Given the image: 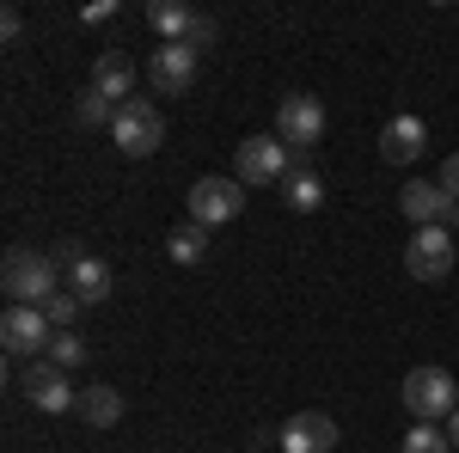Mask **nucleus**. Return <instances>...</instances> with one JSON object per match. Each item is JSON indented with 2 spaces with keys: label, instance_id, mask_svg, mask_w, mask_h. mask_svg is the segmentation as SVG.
Here are the masks:
<instances>
[{
  "label": "nucleus",
  "instance_id": "nucleus-1",
  "mask_svg": "<svg viewBox=\"0 0 459 453\" xmlns=\"http://www.w3.org/2000/svg\"><path fill=\"white\" fill-rule=\"evenodd\" d=\"M6 294H13V307H43L49 294H62V264L49 257V251H31V245H19V251H6Z\"/></svg>",
  "mask_w": 459,
  "mask_h": 453
},
{
  "label": "nucleus",
  "instance_id": "nucleus-2",
  "mask_svg": "<svg viewBox=\"0 0 459 453\" xmlns=\"http://www.w3.org/2000/svg\"><path fill=\"white\" fill-rule=\"evenodd\" d=\"M398 398H404V411L417 423H447L459 411V386L447 368H411L404 386H398Z\"/></svg>",
  "mask_w": 459,
  "mask_h": 453
},
{
  "label": "nucleus",
  "instance_id": "nucleus-3",
  "mask_svg": "<svg viewBox=\"0 0 459 453\" xmlns=\"http://www.w3.org/2000/svg\"><path fill=\"white\" fill-rule=\"evenodd\" d=\"M233 172L239 184H282L294 172V153L282 147V135H246L233 147Z\"/></svg>",
  "mask_w": 459,
  "mask_h": 453
},
{
  "label": "nucleus",
  "instance_id": "nucleus-4",
  "mask_svg": "<svg viewBox=\"0 0 459 453\" xmlns=\"http://www.w3.org/2000/svg\"><path fill=\"white\" fill-rule=\"evenodd\" d=\"M276 135H282L288 153H313L318 141H325V105H318L313 92H288L282 105H276Z\"/></svg>",
  "mask_w": 459,
  "mask_h": 453
},
{
  "label": "nucleus",
  "instance_id": "nucleus-5",
  "mask_svg": "<svg viewBox=\"0 0 459 453\" xmlns=\"http://www.w3.org/2000/svg\"><path fill=\"white\" fill-rule=\"evenodd\" d=\"M184 209H190V221H203V227L239 221V209H246V184H239V178H196L190 196H184Z\"/></svg>",
  "mask_w": 459,
  "mask_h": 453
},
{
  "label": "nucleus",
  "instance_id": "nucleus-6",
  "mask_svg": "<svg viewBox=\"0 0 459 453\" xmlns=\"http://www.w3.org/2000/svg\"><path fill=\"white\" fill-rule=\"evenodd\" d=\"M110 135H117V147H123L129 160H147V153H160V141H166V117L147 105V99H135V105L117 110Z\"/></svg>",
  "mask_w": 459,
  "mask_h": 453
},
{
  "label": "nucleus",
  "instance_id": "nucleus-7",
  "mask_svg": "<svg viewBox=\"0 0 459 453\" xmlns=\"http://www.w3.org/2000/svg\"><path fill=\"white\" fill-rule=\"evenodd\" d=\"M19 392L31 398L37 411H49V417H62V411H80V392L68 386V374H62L49 355H37L31 368L19 374Z\"/></svg>",
  "mask_w": 459,
  "mask_h": 453
},
{
  "label": "nucleus",
  "instance_id": "nucleus-8",
  "mask_svg": "<svg viewBox=\"0 0 459 453\" xmlns=\"http://www.w3.org/2000/svg\"><path fill=\"white\" fill-rule=\"evenodd\" d=\"M454 227H417L411 233V245H404V270L417 282H441L447 270H454Z\"/></svg>",
  "mask_w": 459,
  "mask_h": 453
},
{
  "label": "nucleus",
  "instance_id": "nucleus-9",
  "mask_svg": "<svg viewBox=\"0 0 459 453\" xmlns=\"http://www.w3.org/2000/svg\"><path fill=\"white\" fill-rule=\"evenodd\" d=\"M147 80H153V92L184 99V92L196 86V49H190V43H160V49L147 56Z\"/></svg>",
  "mask_w": 459,
  "mask_h": 453
},
{
  "label": "nucleus",
  "instance_id": "nucleus-10",
  "mask_svg": "<svg viewBox=\"0 0 459 453\" xmlns=\"http://www.w3.org/2000/svg\"><path fill=\"white\" fill-rule=\"evenodd\" d=\"M0 337H6V355H43L49 337H56V325L43 318V307H6Z\"/></svg>",
  "mask_w": 459,
  "mask_h": 453
},
{
  "label": "nucleus",
  "instance_id": "nucleus-11",
  "mask_svg": "<svg viewBox=\"0 0 459 453\" xmlns=\"http://www.w3.org/2000/svg\"><path fill=\"white\" fill-rule=\"evenodd\" d=\"M276 448L282 453H331L337 448V423L325 417V411H294L282 423V435H276Z\"/></svg>",
  "mask_w": 459,
  "mask_h": 453
},
{
  "label": "nucleus",
  "instance_id": "nucleus-12",
  "mask_svg": "<svg viewBox=\"0 0 459 453\" xmlns=\"http://www.w3.org/2000/svg\"><path fill=\"white\" fill-rule=\"evenodd\" d=\"M398 209L411 214L417 227H447L459 203L441 190V184H435V178H417V184H404V190H398Z\"/></svg>",
  "mask_w": 459,
  "mask_h": 453
},
{
  "label": "nucleus",
  "instance_id": "nucleus-13",
  "mask_svg": "<svg viewBox=\"0 0 459 453\" xmlns=\"http://www.w3.org/2000/svg\"><path fill=\"white\" fill-rule=\"evenodd\" d=\"M92 92L99 99H110V105H135V62L123 56V49H105L99 62H92Z\"/></svg>",
  "mask_w": 459,
  "mask_h": 453
},
{
  "label": "nucleus",
  "instance_id": "nucleus-14",
  "mask_svg": "<svg viewBox=\"0 0 459 453\" xmlns=\"http://www.w3.org/2000/svg\"><path fill=\"white\" fill-rule=\"evenodd\" d=\"M423 147H429V123H423V117H411V110L392 117L386 129H380V160H386V166H411Z\"/></svg>",
  "mask_w": 459,
  "mask_h": 453
},
{
  "label": "nucleus",
  "instance_id": "nucleus-15",
  "mask_svg": "<svg viewBox=\"0 0 459 453\" xmlns=\"http://www.w3.org/2000/svg\"><path fill=\"white\" fill-rule=\"evenodd\" d=\"M282 203H288L294 214H313L318 203H325V178H318L313 153H294V172L282 178Z\"/></svg>",
  "mask_w": 459,
  "mask_h": 453
},
{
  "label": "nucleus",
  "instance_id": "nucleus-16",
  "mask_svg": "<svg viewBox=\"0 0 459 453\" xmlns=\"http://www.w3.org/2000/svg\"><path fill=\"white\" fill-rule=\"evenodd\" d=\"M196 6L190 0H147V25L166 37V43H190V31H196Z\"/></svg>",
  "mask_w": 459,
  "mask_h": 453
},
{
  "label": "nucleus",
  "instance_id": "nucleus-17",
  "mask_svg": "<svg viewBox=\"0 0 459 453\" xmlns=\"http://www.w3.org/2000/svg\"><path fill=\"white\" fill-rule=\"evenodd\" d=\"M110 282H117V276H110V264L86 251V257L68 270V294H80V307H99V301L110 294Z\"/></svg>",
  "mask_w": 459,
  "mask_h": 453
},
{
  "label": "nucleus",
  "instance_id": "nucleus-18",
  "mask_svg": "<svg viewBox=\"0 0 459 453\" xmlns=\"http://www.w3.org/2000/svg\"><path fill=\"white\" fill-rule=\"evenodd\" d=\"M80 417L92 423V429H117V423H123V392L105 386V380H92L80 392Z\"/></svg>",
  "mask_w": 459,
  "mask_h": 453
},
{
  "label": "nucleus",
  "instance_id": "nucleus-19",
  "mask_svg": "<svg viewBox=\"0 0 459 453\" xmlns=\"http://www.w3.org/2000/svg\"><path fill=\"white\" fill-rule=\"evenodd\" d=\"M166 257H172V264H203V257H209V227H203V221H178L172 240H166Z\"/></svg>",
  "mask_w": 459,
  "mask_h": 453
},
{
  "label": "nucleus",
  "instance_id": "nucleus-20",
  "mask_svg": "<svg viewBox=\"0 0 459 453\" xmlns=\"http://www.w3.org/2000/svg\"><path fill=\"white\" fill-rule=\"evenodd\" d=\"M43 355H49V362H56L62 374H74V368H86V337H80V331H56Z\"/></svg>",
  "mask_w": 459,
  "mask_h": 453
},
{
  "label": "nucleus",
  "instance_id": "nucleus-21",
  "mask_svg": "<svg viewBox=\"0 0 459 453\" xmlns=\"http://www.w3.org/2000/svg\"><path fill=\"white\" fill-rule=\"evenodd\" d=\"M74 123H80V129H110V123H117V105L99 99V92L86 86V92H80V105H74Z\"/></svg>",
  "mask_w": 459,
  "mask_h": 453
},
{
  "label": "nucleus",
  "instance_id": "nucleus-22",
  "mask_svg": "<svg viewBox=\"0 0 459 453\" xmlns=\"http://www.w3.org/2000/svg\"><path fill=\"white\" fill-rule=\"evenodd\" d=\"M398 453H454V441H447L441 423H417V429L398 441Z\"/></svg>",
  "mask_w": 459,
  "mask_h": 453
},
{
  "label": "nucleus",
  "instance_id": "nucleus-23",
  "mask_svg": "<svg viewBox=\"0 0 459 453\" xmlns=\"http://www.w3.org/2000/svg\"><path fill=\"white\" fill-rule=\"evenodd\" d=\"M74 313H80V294H68V288H62V294H49V301H43V318H49V325H56V331H74Z\"/></svg>",
  "mask_w": 459,
  "mask_h": 453
},
{
  "label": "nucleus",
  "instance_id": "nucleus-24",
  "mask_svg": "<svg viewBox=\"0 0 459 453\" xmlns=\"http://www.w3.org/2000/svg\"><path fill=\"white\" fill-rule=\"evenodd\" d=\"M435 184H441V190H447V196L459 203V153H454V160H441V172H435Z\"/></svg>",
  "mask_w": 459,
  "mask_h": 453
},
{
  "label": "nucleus",
  "instance_id": "nucleus-25",
  "mask_svg": "<svg viewBox=\"0 0 459 453\" xmlns=\"http://www.w3.org/2000/svg\"><path fill=\"white\" fill-rule=\"evenodd\" d=\"M49 257H56V264H62V270H74V264H80V257H86V245H80V240H62V245H56V251H49Z\"/></svg>",
  "mask_w": 459,
  "mask_h": 453
},
{
  "label": "nucleus",
  "instance_id": "nucleus-26",
  "mask_svg": "<svg viewBox=\"0 0 459 453\" xmlns=\"http://www.w3.org/2000/svg\"><path fill=\"white\" fill-rule=\"evenodd\" d=\"M214 37H221V25H214L209 13H203V19H196V31H190V49H209Z\"/></svg>",
  "mask_w": 459,
  "mask_h": 453
},
{
  "label": "nucleus",
  "instance_id": "nucleus-27",
  "mask_svg": "<svg viewBox=\"0 0 459 453\" xmlns=\"http://www.w3.org/2000/svg\"><path fill=\"white\" fill-rule=\"evenodd\" d=\"M80 19H86V25H105V19H117V0H92Z\"/></svg>",
  "mask_w": 459,
  "mask_h": 453
},
{
  "label": "nucleus",
  "instance_id": "nucleus-28",
  "mask_svg": "<svg viewBox=\"0 0 459 453\" xmlns=\"http://www.w3.org/2000/svg\"><path fill=\"white\" fill-rule=\"evenodd\" d=\"M19 25H25V19H19V6H6V13H0V37L13 43V37H19Z\"/></svg>",
  "mask_w": 459,
  "mask_h": 453
},
{
  "label": "nucleus",
  "instance_id": "nucleus-29",
  "mask_svg": "<svg viewBox=\"0 0 459 453\" xmlns=\"http://www.w3.org/2000/svg\"><path fill=\"white\" fill-rule=\"evenodd\" d=\"M441 429H447V441H454V453H459V411H454L447 423H441Z\"/></svg>",
  "mask_w": 459,
  "mask_h": 453
},
{
  "label": "nucleus",
  "instance_id": "nucleus-30",
  "mask_svg": "<svg viewBox=\"0 0 459 453\" xmlns=\"http://www.w3.org/2000/svg\"><path fill=\"white\" fill-rule=\"evenodd\" d=\"M454 240H459V209H454Z\"/></svg>",
  "mask_w": 459,
  "mask_h": 453
},
{
  "label": "nucleus",
  "instance_id": "nucleus-31",
  "mask_svg": "<svg viewBox=\"0 0 459 453\" xmlns=\"http://www.w3.org/2000/svg\"><path fill=\"white\" fill-rule=\"evenodd\" d=\"M246 453H264V448H257V441H251V448H246Z\"/></svg>",
  "mask_w": 459,
  "mask_h": 453
}]
</instances>
